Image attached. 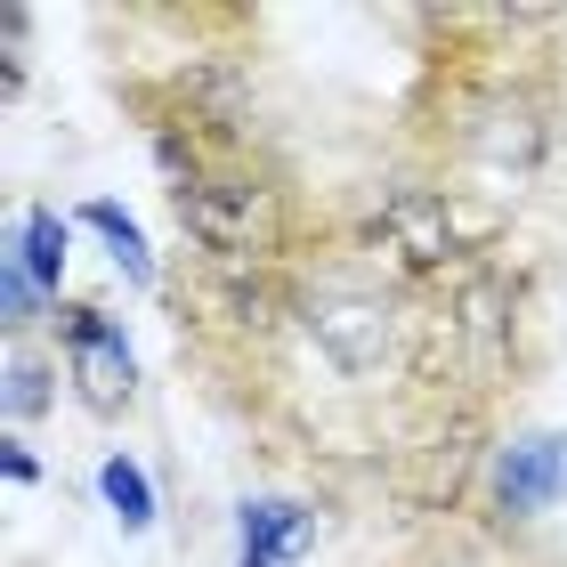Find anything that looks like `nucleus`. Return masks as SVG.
<instances>
[{"instance_id":"obj_1","label":"nucleus","mask_w":567,"mask_h":567,"mask_svg":"<svg viewBox=\"0 0 567 567\" xmlns=\"http://www.w3.org/2000/svg\"><path fill=\"white\" fill-rule=\"evenodd\" d=\"M178 227L219 251V260H268L284 244V195L268 178H244V171H212L195 187H178Z\"/></svg>"},{"instance_id":"obj_2","label":"nucleus","mask_w":567,"mask_h":567,"mask_svg":"<svg viewBox=\"0 0 567 567\" xmlns=\"http://www.w3.org/2000/svg\"><path fill=\"white\" fill-rule=\"evenodd\" d=\"M462 212L446 195H430V187H390L373 203V244L390 251L398 268H414V276H437V268H454L462 260Z\"/></svg>"},{"instance_id":"obj_3","label":"nucleus","mask_w":567,"mask_h":567,"mask_svg":"<svg viewBox=\"0 0 567 567\" xmlns=\"http://www.w3.org/2000/svg\"><path fill=\"white\" fill-rule=\"evenodd\" d=\"M308 332H317V349L341 365L349 381L381 373V357H390V308L373 292H357V284H324V292H308Z\"/></svg>"},{"instance_id":"obj_4","label":"nucleus","mask_w":567,"mask_h":567,"mask_svg":"<svg viewBox=\"0 0 567 567\" xmlns=\"http://www.w3.org/2000/svg\"><path fill=\"white\" fill-rule=\"evenodd\" d=\"M65 357H73V381H82V398L97 414H122L138 390V357L122 341V324L106 308H65Z\"/></svg>"},{"instance_id":"obj_5","label":"nucleus","mask_w":567,"mask_h":567,"mask_svg":"<svg viewBox=\"0 0 567 567\" xmlns=\"http://www.w3.org/2000/svg\"><path fill=\"white\" fill-rule=\"evenodd\" d=\"M567 495V437L559 430H535V437H511L495 454V503L511 519H535Z\"/></svg>"},{"instance_id":"obj_6","label":"nucleus","mask_w":567,"mask_h":567,"mask_svg":"<svg viewBox=\"0 0 567 567\" xmlns=\"http://www.w3.org/2000/svg\"><path fill=\"white\" fill-rule=\"evenodd\" d=\"M236 535H244V551H251V559L292 567L308 544H317V519H308L300 503H284V495H260V503H244V511H236Z\"/></svg>"},{"instance_id":"obj_7","label":"nucleus","mask_w":567,"mask_h":567,"mask_svg":"<svg viewBox=\"0 0 567 567\" xmlns=\"http://www.w3.org/2000/svg\"><path fill=\"white\" fill-rule=\"evenodd\" d=\"M9 260L41 284L49 300H58V284H65V260H73V219H58L49 203H33V212L17 219V236H9Z\"/></svg>"},{"instance_id":"obj_8","label":"nucleus","mask_w":567,"mask_h":567,"mask_svg":"<svg viewBox=\"0 0 567 567\" xmlns=\"http://www.w3.org/2000/svg\"><path fill=\"white\" fill-rule=\"evenodd\" d=\"M97 495H106V511H114L122 535H146L154 527V478H146V462L106 454V462H97Z\"/></svg>"},{"instance_id":"obj_9","label":"nucleus","mask_w":567,"mask_h":567,"mask_svg":"<svg viewBox=\"0 0 567 567\" xmlns=\"http://www.w3.org/2000/svg\"><path fill=\"white\" fill-rule=\"evenodd\" d=\"M82 227H97V236H106V251H114V268L131 276V284H154V251H146V236H138V219L122 212V203H106V195H90V203H82Z\"/></svg>"},{"instance_id":"obj_10","label":"nucleus","mask_w":567,"mask_h":567,"mask_svg":"<svg viewBox=\"0 0 567 567\" xmlns=\"http://www.w3.org/2000/svg\"><path fill=\"white\" fill-rule=\"evenodd\" d=\"M49 381H58V373H49L41 365V357H9V390H0V405H9V422H33V414H49V405H58V390H49Z\"/></svg>"},{"instance_id":"obj_11","label":"nucleus","mask_w":567,"mask_h":567,"mask_svg":"<svg viewBox=\"0 0 567 567\" xmlns=\"http://www.w3.org/2000/svg\"><path fill=\"white\" fill-rule=\"evenodd\" d=\"M0 308H9V332H24V324L41 317V284L24 276L17 260H0Z\"/></svg>"},{"instance_id":"obj_12","label":"nucleus","mask_w":567,"mask_h":567,"mask_svg":"<svg viewBox=\"0 0 567 567\" xmlns=\"http://www.w3.org/2000/svg\"><path fill=\"white\" fill-rule=\"evenodd\" d=\"M0 471H9V486H33L41 462H33V446H24V437H0Z\"/></svg>"},{"instance_id":"obj_13","label":"nucleus","mask_w":567,"mask_h":567,"mask_svg":"<svg viewBox=\"0 0 567 567\" xmlns=\"http://www.w3.org/2000/svg\"><path fill=\"white\" fill-rule=\"evenodd\" d=\"M236 567H276V559H251V551H244V559H236Z\"/></svg>"}]
</instances>
